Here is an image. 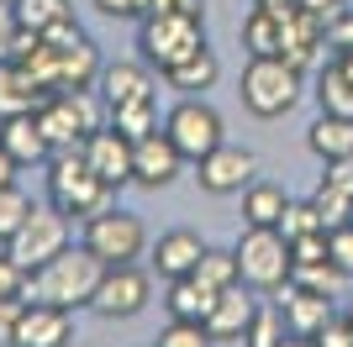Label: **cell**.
<instances>
[{"instance_id":"obj_44","label":"cell","mask_w":353,"mask_h":347,"mask_svg":"<svg viewBox=\"0 0 353 347\" xmlns=\"http://www.w3.org/2000/svg\"><path fill=\"white\" fill-rule=\"evenodd\" d=\"M253 6H264V11H280V16H290V11H295V0H253Z\"/></svg>"},{"instance_id":"obj_33","label":"cell","mask_w":353,"mask_h":347,"mask_svg":"<svg viewBox=\"0 0 353 347\" xmlns=\"http://www.w3.org/2000/svg\"><path fill=\"white\" fill-rule=\"evenodd\" d=\"M216 337L206 332V321H174L169 316V326L159 332V347H211Z\"/></svg>"},{"instance_id":"obj_40","label":"cell","mask_w":353,"mask_h":347,"mask_svg":"<svg viewBox=\"0 0 353 347\" xmlns=\"http://www.w3.org/2000/svg\"><path fill=\"white\" fill-rule=\"evenodd\" d=\"M16 316H21V300H0V342H11Z\"/></svg>"},{"instance_id":"obj_5","label":"cell","mask_w":353,"mask_h":347,"mask_svg":"<svg viewBox=\"0 0 353 347\" xmlns=\"http://www.w3.org/2000/svg\"><path fill=\"white\" fill-rule=\"evenodd\" d=\"M137 48H143V63H159V74H163L169 63L190 58L195 48H206V21H195L185 11H153V16H143Z\"/></svg>"},{"instance_id":"obj_39","label":"cell","mask_w":353,"mask_h":347,"mask_svg":"<svg viewBox=\"0 0 353 347\" xmlns=\"http://www.w3.org/2000/svg\"><path fill=\"white\" fill-rule=\"evenodd\" d=\"M327 179H332V185H343L353 195V153L348 158H338V163H327Z\"/></svg>"},{"instance_id":"obj_45","label":"cell","mask_w":353,"mask_h":347,"mask_svg":"<svg viewBox=\"0 0 353 347\" xmlns=\"http://www.w3.org/2000/svg\"><path fill=\"white\" fill-rule=\"evenodd\" d=\"M280 347H316V337H295V332H285Z\"/></svg>"},{"instance_id":"obj_18","label":"cell","mask_w":353,"mask_h":347,"mask_svg":"<svg viewBox=\"0 0 353 347\" xmlns=\"http://www.w3.org/2000/svg\"><path fill=\"white\" fill-rule=\"evenodd\" d=\"M43 101H48L43 79H37L32 69H21L16 58H0V121H6V116H27V111H37Z\"/></svg>"},{"instance_id":"obj_8","label":"cell","mask_w":353,"mask_h":347,"mask_svg":"<svg viewBox=\"0 0 353 347\" xmlns=\"http://www.w3.org/2000/svg\"><path fill=\"white\" fill-rule=\"evenodd\" d=\"M63 247H69V216H63L59 205H32V216L16 227V237L6 242V253L32 274V269H43L48 258H59Z\"/></svg>"},{"instance_id":"obj_35","label":"cell","mask_w":353,"mask_h":347,"mask_svg":"<svg viewBox=\"0 0 353 347\" xmlns=\"http://www.w3.org/2000/svg\"><path fill=\"white\" fill-rule=\"evenodd\" d=\"M327 258H332L343 274L353 279V221H343V227L327 231Z\"/></svg>"},{"instance_id":"obj_41","label":"cell","mask_w":353,"mask_h":347,"mask_svg":"<svg viewBox=\"0 0 353 347\" xmlns=\"http://www.w3.org/2000/svg\"><path fill=\"white\" fill-rule=\"evenodd\" d=\"M16 169H21V163H16L11 153L0 147V189H6V185H16Z\"/></svg>"},{"instance_id":"obj_13","label":"cell","mask_w":353,"mask_h":347,"mask_svg":"<svg viewBox=\"0 0 353 347\" xmlns=\"http://www.w3.org/2000/svg\"><path fill=\"white\" fill-rule=\"evenodd\" d=\"M179 169H185V153L169 143V132H148V137L132 143V185L163 189L179 179Z\"/></svg>"},{"instance_id":"obj_36","label":"cell","mask_w":353,"mask_h":347,"mask_svg":"<svg viewBox=\"0 0 353 347\" xmlns=\"http://www.w3.org/2000/svg\"><path fill=\"white\" fill-rule=\"evenodd\" d=\"M21 289H27V269L11 253H0V300H21Z\"/></svg>"},{"instance_id":"obj_25","label":"cell","mask_w":353,"mask_h":347,"mask_svg":"<svg viewBox=\"0 0 353 347\" xmlns=\"http://www.w3.org/2000/svg\"><path fill=\"white\" fill-rule=\"evenodd\" d=\"M211 300H216V289H206L195 274H185V279H169V295H163V311L174 321H206V311H211Z\"/></svg>"},{"instance_id":"obj_27","label":"cell","mask_w":353,"mask_h":347,"mask_svg":"<svg viewBox=\"0 0 353 347\" xmlns=\"http://www.w3.org/2000/svg\"><path fill=\"white\" fill-rule=\"evenodd\" d=\"M316 105H322L327 116H348L353 121V74L343 69V63H327L322 79H316Z\"/></svg>"},{"instance_id":"obj_16","label":"cell","mask_w":353,"mask_h":347,"mask_svg":"<svg viewBox=\"0 0 353 347\" xmlns=\"http://www.w3.org/2000/svg\"><path fill=\"white\" fill-rule=\"evenodd\" d=\"M201 253H206V242L195 237V231H185V227H174V231H163L159 242H153V274L159 279H185V274H195V263H201Z\"/></svg>"},{"instance_id":"obj_1","label":"cell","mask_w":353,"mask_h":347,"mask_svg":"<svg viewBox=\"0 0 353 347\" xmlns=\"http://www.w3.org/2000/svg\"><path fill=\"white\" fill-rule=\"evenodd\" d=\"M105 263L90 253L85 242L79 247H63L59 258H48L43 269L27 274V289L21 300H37V305H59V311H85L95 300V284H101Z\"/></svg>"},{"instance_id":"obj_43","label":"cell","mask_w":353,"mask_h":347,"mask_svg":"<svg viewBox=\"0 0 353 347\" xmlns=\"http://www.w3.org/2000/svg\"><path fill=\"white\" fill-rule=\"evenodd\" d=\"M174 11L195 16V21H206V0H174Z\"/></svg>"},{"instance_id":"obj_47","label":"cell","mask_w":353,"mask_h":347,"mask_svg":"<svg viewBox=\"0 0 353 347\" xmlns=\"http://www.w3.org/2000/svg\"><path fill=\"white\" fill-rule=\"evenodd\" d=\"M0 347H11V342H0Z\"/></svg>"},{"instance_id":"obj_38","label":"cell","mask_w":353,"mask_h":347,"mask_svg":"<svg viewBox=\"0 0 353 347\" xmlns=\"http://www.w3.org/2000/svg\"><path fill=\"white\" fill-rule=\"evenodd\" d=\"M90 6L111 21H137V0H90Z\"/></svg>"},{"instance_id":"obj_24","label":"cell","mask_w":353,"mask_h":347,"mask_svg":"<svg viewBox=\"0 0 353 347\" xmlns=\"http://www.w3.org/2000/svg\"><path fill=\"white\" fill-rule=\"evenodd\" d=\"M285 205H290V195H285L280 185L253 179V185L243 189V227H280V221H285Z\"/></svg>"},{"instance_id":"obj_22","label":"cell","mask_w":353,"mask_h":347,"mask_svg":"<svg viewBox=\"0 0 353 347\" xmlns=\"http://www.w3.org/2000/svg\"><path fill=\"white\" fill-rule=\"evenodd\" d=\"M285 27H290V16L253 6V16L243 21V48L253 58H285Z\"/></svg>"},{"instance_id":"obj_19","label":"cell","mask_w":353,"mask_h":347,"mask_svg":"<svg viewBox=\"0 0 353 347\" xmlns=\"http://www.w3.org/2000/svg\"><path fill=\"white\" fill-rule=\"evenodd\" d=\"M285 326H290L295 337H316L327 326V321L338 316L332 311V295H322V289H306V284H290V295H285Z\"/></svg>"},{"instance_id":"obj_3","label":"cell","mask_w":353,"mask_h":347,"mask_svg":"<svg viewBox=\"0 0 353 347\" xmlns=\"http://www.w3.org/2000/svg\"><path fill=\"white\" fill-rule=\"evenodd\" d=\"M301 90H306V69H295L290 58H248L237 95L259 121H280V116L295 111Z\"/></svg>"},{"instance_id":"obj_21","label":"cell","mask_w":353,"mask_h":347,"mask_svg":"<svg viewBox=\"0 0 353 347\" xmlns=\"http://www.w3.org/2000/svg\"><path fill=\"white\" fill-rule=\"evenodd\" d=\"M163 79H169V90H179V95H206V90L221 79V63H216V53H211V48H195L190 58L169 63V69H163Z\"/></svg>"},{"instance_id":"obj_14","label":"cell","mask_w":353,"mask_h":347,"mask_svg":"<svg viewBox=\"0 0 353 347\" xmlns=\"http://www.w3.org/2000/svg\"><path fill=\"white\" fill-rule=\"evenodd\" d=\"M79 147H85V163L101 174L111 189L132 185V137H121L117 127H95Z\"/></svg>"},{"instance_id":"obj_31","label":"cell","mask_w":353,"mask_h":347,"mask_svg":"<svg viewBox=\"0 0 353 347\" xmlns=\"http://www.w3.org/2000/svg\"><path fill=\"white\" fill-rule=\"evenodd\" d=\"M285 311L280 305H259L253 311V321H248V332H243V347H280L285 342Z\"/></svg>"},{"instance_id":"obj_37","label":"cell","mask_w":353,"mask_h":347,"mask_svg":"<svg viewBox=\"0 0 353 347\" xmlns=\"http://www.w3.org/2000/svg\"><path fill=\"white\" fill-rule=\"evenodd\" d=\"M16 11H11V0H0V58H11V48H16Z\"/></svg>"},{"instance_id":"obj_12","label":"cell","mask_w":353,"mask_h":347,"mask_svg":"<svg viewBox=\"0 0 353 347\" xmlns=\"http://www.w3.org/2000/svg\"><path fill=\"white\" fill-rule=\"evenodd\" d=\"M69 342H74V311L21 300V316H16L11 347H69Z\"/></svg>"},{"instance_id":"obj_26","label":"cell","mask_w":353,"mask_h":347,"mask_svg":"<svg viewBox=\"0 0 353 347\" xmlns=\"http://www.w3.org/2000/svg\"><path fill=\"white\" fill-rule=\"evenodd\" d=\"M11 11H16V27L21 32H53L63 27V21H74V6L69 0H11Z\"/></svg>"},{"instance_id":"obj_34","label":"cell","mask_w":353,"mask_h":347,"mask_svg":"<svg viewBox=\"0 0 353 347\" xmlns=\"http://www.w3.org/2000/svg\"><path fill=\"white\" fill-rule=\"evenodd\" d=\"M280 231L295 242V237H311V231H327V227H322V216H316V205H311V200H290V205H285Z\"/></svg>"},{"instance_id":"obj_30","label":"cell","mask_w":353,"mask_h":347,"mask_svg":"<svg viewBox=\"0 0 353 347\" xmlns=\"http://www.w3.org/2000/svg\"><path fill=\"white\" fill-rule=\"evenodd\" d=\"M311 205H316V216H322V227H327V231L343 227V221L353 216V195H348L343 185H332L327 174H322V185L311 189Z\"/></svg>"},{"instance_id":"obj_23","label":"cell","mask_w":353,"mask_h":347,"mask_svg":"<svg viewBox=\"0 0 353 347\" xmlns=\"http://www.w3.org/2000/svg\"><path fill=\"white\" fill-rule=\"evenodd\" d=\"M306 143H311V153L322 163H338V158H348L353 153V121L348 116H316L311 121V132H306Z\"/></svg>"},{"instance_id":"obj_10","label":"cell","mask_w":353,"mask_h":347,"mask_svg":"<svg viewBox=\"0 0 353 347\" xmlns=\"http://www.w3.org/2000/svg\"><path fill=\"white\" fill-rule=\"evenodd\" d=\"M148 300H153V279H148L137 263H111L101 274V284H95L90 311L101 321H127V316H137V311H148Z\"/></svg>"},{"instance_id":"obj_48","label":"cell","mask_w":353,"mask_h":347,"mask_svg":"<svg viewBox=\"0 0 353 347\" xmlns=\"http://www.w3.org/2000/svg\"><path fill=\"white\" fill-rule=\"evenodd\" d=\"M348 221H353V216H348Z\"/></svg>"},{"instance_id":"obj_15","label":"cell","mask_w":353,"mask_h":347,"mask_svg":"<svg viewBox=\"0 0 353 347\" xmlns=\"http://www.w3.org/2000/svg\"><path fill=\"white\" fill-rule=\"evenodd\" d=\"M0 147H6L21 169H37V163L53 158V143H48V132H43V121H37V111L6 116V121H0Z\"/></svg>"},{"instance_id":"obj_6","label":"cell","mask_w":353,"mask_h":347,"mask_svg":"<svg viewBox=\"0 0 353 347\" xmlns=\"http://www.w3.org/2000/svg\"><path fill=\"white\" fill-rule=\"evenodd\" d=\"M79 242H85L105 269H111V263H137L148 253V227H143V216H132V211L105 205L101 216L85 221V237H79Z\"/></svg>"},{"instance_id":"obj_4","label":"cell","mask_w":353,"mask_h":347,"mask_svg":"<svg viewBox=\"0 0 353 347\" xmlns=\"http://www.w3.org/2000/svg\"><path fill=\"white\" fill-rule=\"evenodd\" d=\"M237 279L259 295H274V289L290 284L295 263H290V237L280 227H243L237 237Z\"/></svg>"},{"instance_id":"obj_11","label":"cell","mask_w":353,"mask_h":347,"mask_svg":"<svg viewBox=\"0 0 353 347\" xmlns=\"http://www.w3.org/2000/svg\"><path fill=\"white\" fill-rule=\"evenodd\" d=\"M253 179H259V158H253V147L221 143V147H211L206 158H195V185L206 189V195H243Z\"/></svg>"},{"instance_id":"obj_2","label":"cell","mask_w":353,"mask_h":347,"mask_svg":"<svg viewBox=\"0 0 353 347\" xmlns=\"http://www.w3.org/2000/svg\"><path fill=\"white\" fill-rule=\"evenodd\" d=\"M48 200L59 205L63 216L90 221V216H101L105 205H117V189L85 163V147H59L48 158Z\"/></svg>"},{"instance_id":"obj_28","label":"cell","mask_w":353,"mask_h":347,"mask_svg":"<svg viewBox=\"0 0 353 347\" xmlns=\"http://www.w3.org/2000/svg\"><path fill=\"white\" fill-rule=\"evenodd\" d=\"M111 127L121 137H148V132H159V95H148V101H127V105H111Z\"/></svg>"},{"instance_id":"obj_42","label":"cell","mask_w":353,"mask_h":347,"mask_svg":"<svg viewBox=\"0 0 353 347\" xmlns=\"http://www.w3.org/2000/svg\"><path fill=\"white\" fill-rule=\"evenodd\" d=\"M153 11H174V0H137V21L153 16Z\"/></svg>"},{"instance_id":"obj_17","label":"cell","mask_w":353,"mask_h":347,"mask_svg":"<svg viewBox=\"0 0 353 347\" xmlns=\"http://www.w3.org/2000/svg\"><path fill=\"white\" fill-rule=\"evenodd\" d=\"M253 311H259V305L248 300V284H227V289H216V300H211V311H206V332L216 337V342H232V337L248 332Z\"/></svg>"},{"instance_id":"obj_46","label":"cell","mask_w":353,"mask_h":347,"mask_svg":"<svg viewBox=\"0 0 353 347\" xmlns=\"http://www.w3.org/2000/svg\"><path fill=\"white\" fill-rule=\"evenodd\" d=\"M343 321H348V332H353V305H348V311H343Z\"/></svg>"},{"instance_id":"obj_20","label":"cell","mask_w":353,"mask_h":347,"mask_svg":"<svg viewBox=\"0 0 353 347\" xmlns=\"http://www.w3.org/2000/svg\"><path fill=\"white\" fill-rule=\"evenodd\" d=\"M95 90H101L105 111H111V105H127V101H148L159 85H153L148 63H105L101 79H95Z\"/></svg>"},{"instance_id":"obj_32","label":"cell","mask_w":353,"mask_h":347,"mask_svg":"<svg viewBox=\"0 0 353 347\" xmlns=\"http://www.w3.org/2000/svg\"><path fill=\"white\" fill-rule=\"evenodd\" d=\"M27 216H32V200L16 185H6V189H0V247L16 237V227H21Z\"/></svg>"},{"instance_id":"obj_9","label":"cell","mask_w":353,"mask_h":347,"mask_svg":"<svg viewBox=\"0 0 353 347\" xmlns=\"http://www.w3.org/2000/svg\"><path fill=\"white\" fill-rule=\"evenodd\" d=\"M37 121H43L48 143H53V153L59 147H79L90 137V132L101 127V111H95V101H90V90H53L43 105H37Z\"/></svg>"},{"instance_id":"obj_7","label":"cell","mask_w":353,"mask_h":347,"mask_svg":"<svg viewBox=\"0 0 353 347\" xmlns=\"http://www.w3.org/2000/svg\"><path fill=\"white\" fill-rule=\"evenodd\" d=\"M163 132H169V143L185 153V163L206 158L211 147L227 143V127H221V111L211 101H201V95H185V101L174 105V111L163 116Z\"/></svg>"},{"instance_id":"obj_29","label":"cell","mask_w":353,"mask_h":347,"mask_svg":"<svg viewBox=\"0 0 353 347\" xmlns=\"http://www.w3.org/2000/svg\"><path fill=\"white\" fill-rule=\"evenodd\" d=\"M195 279H201L206 289L243 284V279H237V253H232V247H206V253H201V263H195Z\"/></svg>"}]
</instances>
